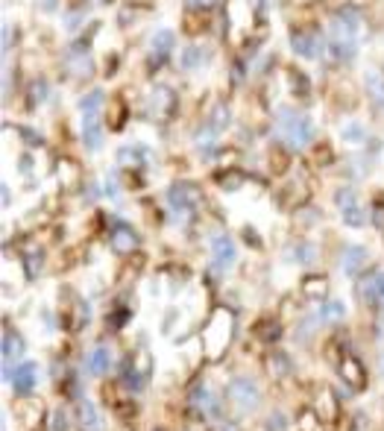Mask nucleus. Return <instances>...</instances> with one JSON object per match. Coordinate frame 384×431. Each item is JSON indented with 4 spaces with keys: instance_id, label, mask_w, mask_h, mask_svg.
<instances>
[{
    "instance_id": "f257e3e1",
    "label": "nucleus",
    "mask_w": 384,
    "mask_h": 431,
    "mask_svg": "<svg viewBox=\"0 0 384 431\" xmlns=\"http://www.w3.org/2000/svg\"><path fill=\"white\" fill-rule=\"evenodd\" d=\"M276 129H279V138H282L291 150L308 147V141L314 138V127H311L308 117L299 115V112H291V109H282V112H279Z\"/></svg>"
},
{
    "instance_id": "f03ea898",
    "label": "nucleus",
    "mask_w": 384,
    "mask_h": 431,
    "mask_svg": "<svg viewBox=\"0 0 384 431\" xmlns=\"http://www.w3.org/2000/svg\"><path fill=\"white\" fill-rule=\"evenodd\" d=\"M232 314L229 311H218L214 314V320L208 323V329L203 331V344H206V355H211V358H220L223 352H226V346H229V341H232Z\"/></svg>"
},
{
    "instance_id": "7ed1b4c3",
    "label": "nucleus",
    "mask_w": 384,
    "mask_h": 431,
    "mask_svg": "<svg viewBox=\"0 0 384 431\" xmlns=\"http://www.w3.org/2000/svg\"><path fill=\"white\" fill-rule=\"evenodd\" d=\"M229 399L232 405L241 414H252L258 411V405H261V388H258V381L250 378V376H235L229 381Z\"/></svg>"
},
{
    "instance_id": "20e7f679",
    "label": "nucleus",
    "mask_w": 384,
    "mask_h": 431,
    "mask_svg": "<svg viewBox=\"0 0 384 431\" xmlns=\"http://www.w3.org/2000/svg\"><path fill=\"white\" fill-rule=\"evenodd\" d=\"M334 206L341 208V218L346 226L358 229V226H364L367 223V211L361 208V203H358V194L352 188H338L334 191Z\"/></svg>"
},
{
    "instance_id": "39448f33",
    "label": "nucleus",
    "mask_w": 384,
    "mask_h": 431,
    "mask_svg": "<svg viewBox=\"0 0 384 431\" xmlns=\"http://www.w3.org/2000/svg\"><path fill=\"white\" fill-rule=\"evenodd\" d=\"M4 381H9L18 396H30L36 390V385H38V364L36 361H23L18 367H9L4 373Z\"/></svg>"
},
{
    "instance_id": "423d86ee",
    "label": "nucleus",
    "mask_w": 384,
    "mask_h": 431,
    "mask_svg": "<svg viewBox=\"0 0 384 431\" xmlns=\"http://www.w3.org/2000/svg\"><path fill=\"white\" fill-rule=\"evenodd\" d=\"M167 206H171V211H174L176 220H179V218H188V214L197 208V191L191 188V185H185V182L171 185V188H167Z\"/></svg>"
},
{
    "instance_id": "0eeeda50",
    "label": "nucleus",
    "mask_w": 384,
    "mask_h": 431,
    "mask_svg": "<svg viewBox=\"0 0 384 431\" xmlns=\"http://www.w3.org/2000/svg\"><path fill=\"white\" fill-rule=\"evenodd\" d=\"M211 255H214V267H218V270H229L235 265L238 250H235V241L226 232H214L211 235Z\"/></svg>"
},
{
    "instance_id": "6e6552de",
    "label": "nucleus",
    "mask_w": 384,
    "mask_h": 431,
    "mask_svg": "<svg viewBox=\"0 0 384 431\" xmlns=\"http://www.w3.org/2000/svg\"><path fill=\"white\" fill-rule=\"evenodd\" d=\"M12 411H15L18 422H23L27 428H36V425H38V422H44V417H47L44 405H41L38 399H15Z\"/></svg>"
},
{
    "instance_id": "1a4fd4ad",
    "label": "nucleus",
    "mask_w": 384,
    "mask_h": 431,
    "mask_svg": "<svg viewBox=\"0 0 384 431\" xmlns=\"http://www.w3.org/2000/svg\"><path fill=\"white\" fill-rule=\"evenodd\" d=\"M341 378L346 381L349 388H355V390H364L367 388V370H364V364L358 361L355 355H343V361H341Z\"/></svg>"
},
{
    "instance_id": "9d476101",
    "label": "nucleus",
    "mask_w": 384,
    "mask_h": 431,
    "mask_svg": "<svg viewBox=\"0 0 384 431\" xmlns=\"http://www.w3.org/2000/svg\"><path fill=\"white\" fill-rule=\"evenodd\" d=\"M331 27H334V36H338V38H349L352 41V36L361 30V15L352 12V9H341L338 15H334Z\"/></svg>"
},
{
    "instance_id": "9b49d317",
    "label": "nucleus",
    "mask_w": 384,
    "mask_h": 431,
    "mask_svg": "<svg viewBox=\"0 0 384 431\" xmlns=\"http://www.w3.org/2000/svg\"><path fill=\"white\" fill-rule=\"evenodd\" d=\"M82 141L88 150H100L103 129H100V115L97 112H82Z\"/></svg>"
},
{
    "instance_id": "f8f14e48",
    "label": "nucleus",
    "mask_w": 384,
    "mask_h": 431,
    "mask_svg": "<svg viewBox=\"0 0 384 431\" xmlns=\"http://www.w3.org/2000/svg\"><path fill=\"white\" fill-rule=\"evenodd\" d=\"M77 422H80L82 431H100L103 428L100 408L91 399H80V405H77Z\"/></svg>"
},
{
    "instance_id": "ddd939ff",
    "label": "nucleus",
    "mask_w": 384,
    "mask_h": 431,
    "mask_svg": "<svg viewBox=\"0 0 384 431\" xmlns=\"http://www.w3.org/2000/svg\"><path fill=\"white\" fill-rule=\"evenodd\" d=\"M367 258H370L367 247H358V244L346 247V252H343V270H346L349 276H358V273L367 267Z\"/></svg>"
},
{
    "instance_id": "4468645a",
    "label": "nucleus",
    "mask_w": 384,
    "mask_h": 431,
    "mask_svg": "<svg viewBox=\"0 0 384 431\" xmlns=\"http://www.w3.org/2000/svg\"><path fill=\"white\" fill-rule=\"evenodd\" d=\"M291 44H294V53L302 56V59H317V56H320V41H317V36L297 33V36L291 38Z\"/></svg>"
},
{
    "instance_id": "2eb2a0df",
    "label": "nucleus",
    "mask_w": 384,
    "mask_h": 431,
    "mask_svg": "<svg viewBox=\"0 0 384 431\" xmlns=\"http://www.w3.org/2000/svg\"><path fill=\"white\" fill-rule=\"evenodd\" d=\"M314 411L323 422H334L338 420V402H334V390H320V396L314 399Z\"/></svg>"
},
{
    "instance_id": "dca6fc26",
    "label": "nucleus",
    "mask_w": 384,
    "mask_h": 431,
    "mask_svg": "<svg viewBox=\"0 0 384 431\" xmlns=\"http://www.w3.org/2000/svg\"><path fill=\"white\" fill-rule=\"evenodd\" d=\"M112 370V352L106 349V346H97V349H91V355H88V373L91 376H106Z\"/></svg>"
},
{
    "instance_id": "f3484780",
    "label": "nucleus",
    "mask_w": 384,
    "mask_h": 431,
    "mask_svg": "<svg viewBox=\"0 0 384 431\" xmlns=\"http://www.w3.org/2000/svg\"><path fill=\"white\" fill-rule=\"evenodd\" d=\"M171 50H174V33H171V30H159V33L153 36V50H150V56H153L156 62H164L167 56H171Z\"/></svg>"
},
{
    "instance_id": "a211bd4d",
    "label": "nucleus",
    "mask_w": 384,
    "mask_h": 431,
    "mask_svg": "<svg viewBox=\"0 0 384 431\" xmlns=\"http://www.w3.org/2000/svg\"><path fill=\"white\" fill-rule=\"evenodd\" d=\"M21 355H23V338L15 329H6L4 331V361L12 364L15 358H21Z\"/></svg>"
},
{
    "instance_id": "6ab92c4d",
    "label": "nucleus",
    "mask_w": 384,
    "mask_h": 431,
    "mask_svg": "<svg viewBox=\"0 0 384 431\" xmlns=\"http://www.w3.org/2000/svg\"><path fill=\"white\" fill-rule=\"evenodd\" d=\"M112 247H114L117 252H129V250L138 247V235H135L129 226H117V229L112 232Z\"/></svg>"
},
{
    "instance_id": "aec40b11",
    "label": "nucleus",
    "mask_w": 384,
    "mask_h": 431,
    "mask_svg": "<svg viewBox=\"0 0 384 431\" xmlns=\"http://www.w3.org/2000/svg\"><path fill=\"white\" fill-rule=\"evenodd\" d=\"M367 91L378 109H384V74L381 70H367Z\"/></svg>"
},
{
    "instance_id": "412c9836",
    "label": "nucleus",
    "mask_w": 384,
    "mask_h": 431,
    "mask_svg": "<svg viewBox=\"0 0 384 431\" xmlns=\"http://www.w3.org/2000/svg\"><path fill=\"white\" fill-rule=\"evenodd\" d=\"M343 317H346V305H343L341 299H334V302L320 305V320L334 323V320H343Z\"/></svg>"
},
{
    "instance_id": "4be33fe9",
    "label": "nucleus",
    "mask_w": 384,
    "mask_h": 431,
    "mask_svg": "<svg viewBox=\"0 0 384 431\" xmlns=\"http://www.w3.org/2000/svg\"><path fill=\"white\" fill-rule=\"evenodd\" d=\"M314 258H317V247H311V244L291 247V261H297V265H311Z\"/></svg>"
},
{
    "instance_id": "5701e85b",
    "label": "nucleus",
    "mask_w": 384,
    "mask_h": 431,
    "mask_svg": "<svg viewBox=\"0 0 384 431\" xmlns=\"http://www.w3.org/2000/svg\"><path fill=\"white\" fill-rule=\"evenodd\" d=\"M206 50L203 47H188L185 50V56H182V68L185 70H194V68H200V65H206Z\"/></svg>"
},
{
    "instance_id": "b1692460",
    "label": "nucleus",
    "mask_w": 384,
    "mask_h": 431,
    "mask_svg": "<svg viewBox=\"0 0 384 431\" xmlns=\"http://www.w3.org/2000/svg\"><path fill=\"white\" fill-rule=\"evenodd\" d=\"M287 370H291V358L282 355V352L270 355V373H273V378H284Z\"/></svg>"
},
{
    "instance_id": "393cba45",
    "label": "nucleus",
    "mask_w": 384,
    "mask_h": 431,
    "mask_svg": "<svg viewBox=\"0 0 384 431\" xmlns=\"http://www.w3.org/2000/svg\"><path fill=\"white\" fill-rule=\"evenodd\" d=\"M329 50H331V56H334V59H352L355 47H352V41H349V38H334Z\"/></svg>"
},
{
    "instance_id": "a878e982",
    "label": "nucleus",
    "mask_w": 384,
    "mask_h": 431,
    "mask_svg": "<svg viewBox=\"0 0 384 431\" xmlns=\"http://www.w3.org/2000/svg\"><path fill=\"white\" fill-rule=\"evenodd\" d=\"M264 428H267V431H287V428H291V417H287L284 411H273L267 417V422H264Z\"/></svg>"
},
{
    "instance_id": "bb28decb",
    "label": "nucleus",
    "mask_w": 384,
    "mask_h": 431,
    "mask_svg": "<svg viewBox=\"0 0 384 431\" xmlns=\"http://www.w3.org/2000/svg\"><path fill=\"white\" fill-rule=\"evenodd\" d=\"M346 144H364V138H367V129L361 127V124H346L343 127V135H341Z\"/></svg>"
},
{
    "instance_id": "cd10ccee",
    "label": "nucleus",
    "mask_w": 384,
    "mask_h": 431,
    "mask_svg": "<svg viewBox=\"0 0 384 431\" xmlns=\"http://www.w3.org/2000/svg\"><path fill=\"white\" fill-rule=\"evenodd\" d=\"M326 291H329V282H326V279H308V282H305V294H308V297L323 299Z\"/></svg>"
},
{
    "instance_id": "c85d7f7f",
    "label": "nucleus",
    "mask_w": 384,
    "mask_h": 431,
    "mask_svg": "<svg viewBox=\"0 0 384 431\" xmlns=\"http://www.w3.org/2000/svg\"><path fill=\"white\" fill-rule=\"evenodd\" d=\"M100 103H103V91H91L88 97L80 100V109H82V112H97Z\"/></svg>"
},
{
    "instance_id": "c756f323",
    "label": "nucleus",
    "mask_w": 384,
    "mask_h": 431,
    "mask_svg": "<svg viewBox=\"0 0 384 431\" xmlns=\"http://www.w3.org/2000/svg\"><path fill=\"white\" fill-rule=\"evenodd\" d=\"M47 422H50V431H68V425H65V414H62V411H53L50 417H47Z\"/></svg>"
},
{
    "instance_id": "7c9ffc66",
    "label": "nucleus",
    "mask_w": 384,
    "mask_h": 431,
    "mask_svg": "<svg viewBox=\"0 0 384 431\" xmlns=\"http://www.w3.org/2000/svg\"><path fill=\"white\" fill-rule=\"evenodd\" d=\"M185 4H188L191 9H208V6L218 4V0H185Z\"/></svg>"
},
{
    "instance_id": "2f4dec72",
    "label": "nucleus",
    "mask_w": 384,
    "mask_h": 431,
    "mask_svg": "<svg viewBox=\"0 0 384 431\" xmlns=\"http://www.w3.org/2000/svg\"><path fill=\"white\" fill-rule=\"evenodd\" d=\"M218 431H241V428H238V422H232V420H223Z\"/></svg>"
},
{
    "instance_id": "473e14b6",
    "label": "nucleus",
    "mask_w": 384,
    "mask_h": 431,
    "mask_svg": "<svg viewBox=\"0 0 384 431\" xmlns=\"http://www.w3.org/2000/svg\"><path fill=\"white\" fill-rule=\"evenodd\" d=\"M375 279H378V299L384 302V273H378Z\"/></svg>"
},
{
    "instance_id": "72a5a7b5",
    "label": "nucleus",
    "mask_w": 384,
    "mask_h": 431,
    "mask_svg": "<svg viewBox=\"0 0 384 431\" xmlns=\"http://www.w3.org/2000/svg\"><path fill=\"white\" fill-rule=\"evenodd\" d=\"M378 364H381V376H384V352H381V358H378Z\"/></svg>"
},
{
    "instance_id": "f704fd0d",
    "label": "nucleus",
    "mask_w": 384,
    "mask_h": 431,
    "mask_svg": "<svg viewBox=\"0 0 384 431\" xmlns=\"http://www.w3.org/2000/svg\"><path fill=\"white\" fill-rule=\"evenodd\" d=\"M378 334H381V338H384V323H378Z\"/></svg>"
}]
</instances>
